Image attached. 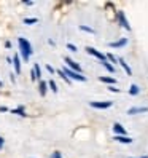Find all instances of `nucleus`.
Masks as SVG:
<instances>
[{"label": "nucleus", "mask_w": 148, "mask_h": 158, "mask_svg": "<svg viewBox=\"0 0 148 158\" xmlns=\"http://www.w3.org/2000/svg\"><path fill=\"white\" fill-rule=\"evenodd\" d=\"M58 75H59V77H61L64 81H66V83H70V78L66 75V73H64V70H58Z\"/></svg>", "instance_id": "18"}, {"label": "nucleus", "mask_w": 148, "mask_h": 158, "mask_svg": "<svg viewBox=\"0 0 148 158\" xmlns=\"http://www.w3.org/2000/svg\"><path fill=\"white\" fill-rule=\"evenodd\" d=\"M113 139L116 142H121V144H132V139L127 137V136H115Z\"/></svg>", "instance_id": "12"}, {"label": "nucleus", "mask_w": 148, "mask_h": 158, "mask_svg": "<svg viewBox=\"0 0 148 158\" xmlns=\"http://www.w3.org/2000/svg\"><path fill=\"white\" fill-rule=\"evenodd\" d=\"M18 43H19L21 56H22V59L27 62V61H29V58H30V54L34 53L30 42H29V40H26V39H22V37H19V39H18Z\"/></svg>", "instance_id": "1"}, {"label": "nucleus", "mask_w": 148, "mask_h": 158, "mask_svg": "<svg viewBox=\"0 0 148 158\" xmlns=\"http://www.w3.org/2000/svg\"><path fill=\"white\" fill-rule=\"evenodd\" d=\"M113 133H115V136H126V129L121 123H115L113 125Z\"/></svg>", "instance_id": "9"}, {"label": "nucleus", "mask_w": 148, "mask_h": 158, "mask_svg": "<svg viewBox=\"0 0 148 158\" xmlns=\"http://www.w3.org/2000/svg\"><path fill=\"white\" fill-rule=\"evenodd\" d=\"M6 110H8V109H6V107H3V106L0 107V112H6Z\"/></svg>", "instance_id": "30"}, {"label": "nucleus", "mask_w": 148, "mask_h": 158, "mask_svg": "<svg viewBox=\"0 0 148 158\" xmlns=\"http://www.w3.org/2000/svg\"><path fill=\"white\" fill-rule=\"evenodd\" d=\"M46 70H48V72L51 73V75H53V73H54V72H56V70H54V69H53L51 66H46Z\"/></svg>", "instance_id": "27"}, {"label": "nucleus", "mask_w": 148, "mask_h": 158, "mask_svg": "<svg viewBox=\"0 0 148 158\" xmlns=\"http://www.w3.org/2000/svg\"><path fill=\"white\" fill-rule=\"evenodd\" d=\"M129 158H134V156H129ZM135 158H148V155H143V156H135Z\"/></svg>", "instance_id": "31"}, {"label": "nucleus", "mask_w": 148, "mask_h": 158, "mask_svg": "<svg viewBox=\"0 0 148 158\" xmlns=\"http://www.w3.org/2000/svg\"><path fill=\"white\" fill-rule=\"evenodd\" d=\"M24 23H26V24H35V23H37V18H26Z\"/></svg>", "instance_id": "23"}, {"label": "nucleus", "mask_w": 148, "mask_h": 158, "mask_svg": "<svg viewBox=\"0 0 148 158\" xmlns=\"http://www.w3.org/2000/svg\"><path fill=\"white\" fill-rule=\"evenodd\" d=\"M80 31H83V32H88V34H94V29H91V27H88V26H80Z\"/></svg>", "instance_id": "19"}, {"label": "nucleus", "mask_w": 148, "mask_h": 158, "mask_svg": "<svg viewBox=\"0 0 148 158\" xmlns=\"http://www.w3.org/2000/svg\"><path fill=\"white\" fill-rule=\"evenodd\" d=\"M34 70H35V75L37 77H42V70H40V66H38V64H35V66H34Z\"/></svg>", "instance_id": "21"}, {"label": "nucleus", "mask_w": 148, "mask_h": 158, "mask_svg": "<svg viewBox=\"0 0 148 158\" xmlns=\"http://www.w3.org/2000/svg\"><path fill=\"white\" fill-rule=\"evenodd\" d=\"M118 62H119V66H121V67L124 69V72L127 73V75H132V70H131V67L127 66V62H126L123 58H118Z\"/></svg>", "instance_id": "10"}, {"label": "nucleus", "mask_w": 148, "mask_h": 158, "mask_svg": "<svg viewBox=\"0 0 148 158\" xmlns=\"http://www.w3.org/2000/svg\"><path fill=\"white\" fill-rule=\"evenodd\" d=\"M112 104H113L112 101H102V102H100V101H91V102H89V106H91L92 109H100V110L112 107Z\"/></svg>", "instance_id": "5"}, {"label": "nucleus", "mask_w": 148, "mask_h": 158, "mask_svg": "<svg viewBox=\"0 0 148 158\" xmlns=\"http://www.w3.org/2000/svg\"><path fill=\"white\" fill-rule=\"evenodd\" d=\"M48 86L51 88V91H53V93H58V86H56V83H54L53 80H50V81H48Z\"/></svg>", "instance_id": "20"}, {"label": "nucleus", "mask_w": 148, "mask_h": 158, "mask_svg": "<svg viewBox=\"0 0 148 158\" xmlns=\"http://www.w3.org/2000/svg\"><path fill=\"white\" fill-rule=\"evenodd\" d=\"M86 53H88V54H91V56H94V58H97L100 62H105V61H108V59H107V54H104V53L97 51L96 48H92V46H86Z\"/></svg>", "instance_id": "3"}, {"label": "nucleus", "mask_w": 148, "mask_h": 158, "mask_svg": "<svg viewBox=\"0 0 148 158\" xmlns=\"http://www.w3.org/2000/svg\"><path fill=\"white\" fill-rule=\"evenodd\" d=\"M64 61L67 62V66H69V69H72V70H75L77 73H81V67H80V64H77L73 59H70V58H64Z\"/></svg>", "instance_id": "6"}, {"label": "nucleus", "mask_w": 148, "mask_h": 158, "mask_svg": "<svg viewBox=\"0 0 148 158\" xmlns=\"http://www.w3.org/2000/svg\"><path fill=\"white\" fill-rule=\"evenodd\" d=\"M107 59H108L110 62H113V64H116V62H118V58H116V56H113V54H110V53L107 54Z\"/></svg>", "instance_id": "22"}, {"label": "nucleus", "mask_w": 148, "mask_h": 158, "mask_svg": "<svg viewBox=\"0 0 148 158\" xmlns=\"http://www.w3.org/2000/svg\"><path fill=\"white\" fill-rule=\"evenodd\" d=\"M116 19H118V24L123 27V29L126 31H131V24H129V21L126 19V15L124 11H116Z\"/></svg>", "instance_id": "4"}, {"label": "nucleus", "mask_w": 148, "mask_h": 158, "mask_svg": "<svg viewBox=\"0 0 148 158\" xmlns=\"http://www.w3.org/2000/svg\"><path fill=\"white\" fill-rule=\"evenodd\" d=\"M13 66H14L16 73H21V62H19V56L18 54H14V58H13Z\"/></svg>", "instance_id": "13"}, {"label": "nucleus", "mask_w": 148, "mask_h": 158, "mask_svg": "<svg viewBox=\"0 0 148 158\" xmlns=\"http://www.w3.org/2000/svg\"><path fill=\"white\" fill-rule=\"evenodd\" d=\"M64 73L70 78V80H78V81H86V77L81 75V73H77L75 70H72L69 67H64Z\"/></svg>", "instance_id": "2"}, {"label": "nucleus", "mask_w": 148, "mask_h": 158, "mask_svg": "<svg viewBox=\"0 0 148 158\" xmlns=\"http://www.w3.org/2000/svg\"><path fill=\"white\" fill-rule=\"evenodd\" d=\"M127 45V39H119V40H116V42H110L108 43V46L110 48H123V46H126Z\"/></svg>", "instance_id": "8"}, {"label": "nucleus", "mask_w": 148, "mask_h": 158, "mask_svg": "<svg viewBox=\"0 0 148 158\" xmlns=\"http://www.w3.org/2000/svg\"><path fill=\"white\" fill-rule=\"evenodd\" d=\"M2 86H3V83H2V81H0V88H2Z\"/></svg>", "instance_id": "32"}, {"label": "nucleus", "mask_w": 148, "mask_h": 158, "mask_svg": "<svg viewBox=\"0 0 148 158\" xmlns=\"http://www.w3.org/2000/svg\"><path fill=\"white\" fill-rule=\"evenodd\" d=\"M3 144H5V139H3V137H0V148L3 147Z\"/></svg>", "instance_id": "28"}, {"label": "nucleus", "mask_w": 148, "mask_h": 158, "mask_svg": "<svg viewBox=\"0 0 148 158\" xmlns=\"http://www.w3.org/2000/svg\"><path fill=\"white\" fill-rule=\"evenodd\" d=\"M22 3H26L27 6H30V5H32V2H30V0H27V2H26V0H24V2H22Z\"/></svg>", "instance_id": "29"}, {"label": "nucleus", "mask_w": 148, "mask_h": 158, "mask_svg": "<svg viewBox=\"0 0 148 158\" xmlns=\"http://www.w3.org/2000/svg\"><path fill=\"white\" fill-rule=\"evenodd\" d=\"M46 88H48V83H46V81H40V85H38L40 96H45L46 94Z\"/></svg>", "instance_id": "15"}, {"label": "nucleus", "mask_w": 148, "mask_h": 158, "mask_svg": "<svg viewBox=\"0 0 148 158\" xmlns=\"http://www.w3.org/2000/svg\"><path fill=\"white\" fill-rule=\"evenodd\" d=\"M100 64H102V66H104V67H105L110 73H113V72H115V67H113V66H112V64H110L108 61H105V62H100Z\"/></svg>", "instance_id": "17"}, {"label": "nucleus", "mask_w": 148, "mask_h": 158, "mask_svg": "<svg viewBox=\"0 0 148 158\" xmlns=\"http://www.w3.org/2000/svg\"><path fill=\"white\" fill-rule=\"evenodd\" d=\"M11 114H16V115H19V117H26V115H27V114L24 112V107H22V106H19L18 109H13Z\"/></svg>", "instance_id": "14"}, {"label": "nucleus", "mask_w": 148, "mask_h": 158, "mask_svg": "<svg viewBox=\"0 0 148 158\" xmlns=\"http://www.w3.org/2000/svg\"><path fill=\"white\" fill-rule=\"evenodd\" d=\"M67 48H69L70 51H73V53L77 51V46H75V45H72V43H67Z\"/></svg>", "instance_id": "24"}, {"label": "nucleus", "mask_w": 148, "mask_h": 158, "mask_svg": "<svg viewBox=\"0 0 148 158\" xmlns=\"http://www.w3.org/2000/svg\"><path fill=\"white\" fill-rule=\"evenodd\" d=\"M51 158H62V156H61V152H54V153L51 155Z\"/></svg>", "instance_id": "25"}, {"label": "nucleus", "mask_w": 148, "mask_h": 158, "mask_svg": "<svg viewBox=\"0 0 148 158\" xmlns=\"http://www.w3.org/2000/svg\"><path fill=\"white\" fill-rule=\"evenodd\" d=\"M108 89L112 93H119V88H115V86H108Z\"/></svg>", "instance_id": "26"}, {"label": "nucleus", "mask_w": 148, "mask_h": 158, "mask_svg": "<svg viewBox=\"0 0 148 158\" xmlns=\"http://www.w3.org/2000/svg\"><path fill=\"white\" fill-rule=\"evenodd\" d=\"M99 81L108 83L110 86H115V85H116V80H115L113 77H104V75H100V77H99Z\"/></svg>", "instance_id": "11"}, {"label": "nucleus", "mask_w": 148, "mask_h": 158, "mask_svg": "<svg viewBox=\"0 0 148 158\" xmlns=\"http://www.w3.org/2000/svg\"><path fill=\"white\" fill-rule=\"evenodd\" d=\"M148 112V107H131V109H127V115H137V114H145Z\"/></svg>", "instance_id": "7"}, {"label": "nucleus", "mask_w": 148, "mask_h": 158, "mask_svg": "<svg viewBox=\"0 0 148 158\" xmlns=\"http://www.w3.org/2000/svg\"><path fill=\"white\" fill-rule=\"evenodd\" d=\"M138 93H140V88H138L137 85H131V88H129V94H131V96H137Z\"/></svg>", "instance_id": "16"}]
</instances>
